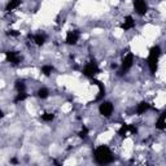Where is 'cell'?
<instances>
[{"label":"cell","mask_w":166,"mask_h":166,"mask_svg":"<svg viewBox=\"0 0 166 166\" xmlns=\"http://www.w3.org/2000/svg\"><path fill=\"white\" fill-rule=\"evenodd\" d=\"M97 73H100V69H99V66H97V64L93 62V61L88 62V64L83 68V75L88 77V78H93Z\"/></svg>","instance_id":"3"},{"label":"cell","mask_w":166,"mask_h":166,"mask_svg":"<svg viewBox=\"0 0 166 166\" xmlns=\"http://www.w3.org/2000/svg\"><path fill=\"white\" fill-rule=\"evenodd\" d=\"M53 118H55V114H52V113H46L42 115V119L44 122H51V121H53Z\"/></svg>","instance_id":"20"},{"label":"cell","mask_w":166,"mask_h":166,"mask_svg":"<svg viewBox=\"0 0 166 166\" xmlns=\"http://www.w3.org/2000/svg\"><path fill=\"white\" fill-rule=\"evenodd\" d=\"M114 157L110 152V149L108 148L106 146H100L95 149V161L99 165H106L113 162Z\"/></svg>","instance_id":"1"},{"label":"cell","mask_w":166,"mask_h":166,"mask_svg":"<svg viewBox=\"0 0 166 166\" xmlns=\"http://www.w3.org/2000/svg\"><path fill=\"white\" fill-rule=\"evenodd\" d=\"M87 134H88V128L86 126H82V130H81V132L78 134V136L81 139H86V138H87Z\"/></svg>","instance_id":"21"},{"label":"cell","mask_w":166,"mask_h":166,"mask_svg":"<svg viewBox=\"0 0 166 166\" xmlns=\"http://www.w3.org/2000/svg\"><path fill=\"white\" fill-rule=\"evenodd\" d=\"M48 95H49V92H48L47 88H40V90L38 91V96H39L40 99H47Z\"/></svg>","instance_id":"19"},{"label":"cell","mask_w":166,"mask_h":166,"mask_svg":"<svg viewBox=\"0 0 166 166\" xmlns=\"http://www.w3.org/2000/svg\"><path fill=\"white\" fill-rule=\"evenodd\" d=\"M149 108H150V105H149L148 103L141 101V103L138 105V108H136V113H138V114H144L147 110H149Z\"/></svg>","instance_id":"11"},{"label":"cell","mask_w":166,"mask_h":166,"mask_svg":"<svg viewBox=\"0 0 166 166\" xmlns=\"http://www.w3.org/2000/svg\"><path fill=\"white\" fill-rule=\"evenodd\" d=\"M5 57H7V60H8L11 64H13V65H18L21 62V56L16 51H8V52H5Z\"/></svg>","instance_id":"7"},{"label":"cell","mask_w":166,"mask_h":166,"mask_svg":"<svg viewBox=\"0 0 166 166\" xmlns=\"http://www.w3.org/2000/svg\"><path fill=\"white\" fill-rule=\"evenodd\" d=\"M135 26V21H134V18L131 17V16H127L126 18H125V22L122 24V30H125V31H127V30H130V29H132Z\"/></svg>","instance_id":"10"},{"label":"cell","mask_w":166,"mask_h":166,"mask_svg":"<svg viewBox=\"0 0 166 166\" xmlns=\"http://www.w3.org/2000/svg\"><path fill=\"white\" fill-rule=\"evenodd\" d=\"M92 83L96 84L99 87V95L96 96V101H99V100H101L104 97V95H105V87H104V84L101 82L97 81V79H95V78H92Z\"/></svg>","instance_id":"9"},{"label":"cell","mask_w":166,"mask_h":166,"mask_svg":"<svg viewBox=\"0 0 166 166\" xmlns=\"http://www.w3.org/2000/svg\"><path fill=\"white\" fill-rule=\"evenodd\" d=\"M132 62H134V55L132 53H128L125 59H123V61H122V68H121V70L118 71V74L119 75H123L126 71L132 66Z\"/></svg>","instance_id":"4"},{"label":"cell","mask_w":166,"mask_h":166,"mask_svg":"<svg viewBox=\"0 0 166 166\" xmlns=\"http://www.w3.org/2000/svg\"><path fill=\"white\" fill-rule=\"evenodd\" d=\"M8 35H12V37H18L20 33H18L17 30H9V31H8Z\"/></svg>","instance_id":"23"},{"label":"cell","mask_w":166,"mask_h":166,"mask_svg":"<svg viewBox=\"0 0 166 166\" xmlns=\"http://www.w3.org/2000/svg\"><path fill=\"white\" fill-rule=\"evenodd\" d=\"M14 88H16L18 92H25L26 86H25L24 81H16V83H14Z\"/></svg>","instance_id":"15"},{"label":"cell","mask_w":166,"mask_h":166,"mask_svg":"<svg viewBox=\"0 0 166 166\" xmlns=\"http://www.w3.org/2000/svg\"><path fill=\"white\" fill-rule=\"evenodd\" d=\"M27 99V93H25V92H18L17 93V96L14 97V103H20V101H24V100H26Z\"/></svg>","instance_id":"17"},{"label":"cell","mask_w":166,"mask_h":166,"mask_svg":"<svg viewBox=\"0 0 166 166\" xmlns=\"http://www.w3.org/2000/svg\"><path fill=\"white\" fill-rule=\"evenodd\" d=\"M78 38H79V33H78L77 30H74V31H68L65 42H66L68 44H70V46H75L77 42H78Z\"/></svg>","instance_id":"8"},{"label":"cell","mask_w":166,"mask_h":166,"mask_svg":"<svg viewBox=\"0 0 166 166\" xmlns=\"http://www.w3.org/2000/svg\"><path fill=\"white\" fill-rule=\"evenodd\" d=\"M156 128H158V130H165L166 128V118H164L162 115H160V118L157 119Z\"/></svg>","instance_id":"14"},{"label":"cell","mask_w":166,"mask_h":166,"mask_svg":"<svg viewBox=\"0 0 166 166\" xmlns=\"http://www.w3.org/2000/svg\"><path fill=\"white\" fill-rule=\"evenodd\" d=\"M127 131H128V125L123 123V125L121 126V128L118 130V135L121 136V138H125L126 134H127Z\"/></svg>","instance_id":"18"},{"label":"cell","mask_w":166,"mask_h":166,"mask_svg":"<svg viewBox=\"0 0 166 166\" xmlns=\"http://www.w3.org/2000/svg\"><path fill=\"white\" fill-rule=\"evenodd\" d=\"M99 112L103 117H110L113 113V104L110 101H103L99 106Z\"/></svg>","instance_id":"6"},{"label":"cell","mask_w":166,"mask_h":166,"mask_svg":"<svg viewBox=\"0 0 166 166\" xmlns=\"http://www.w3.org/2000/svg\"><path fill=\"white\" fill-rule=\"evenodd\" d=\"M161 115H162V117H164V118H166V110H165V112H164V113H162Z\"/></svg>","instance_id":"25"},{"label":"cell","mask_w":166,"mask_h":166,"mask_svg":"<svg viewBox=\"0 0 166 166\" xmlns=\"http://www.w3.org/2000/svg\"><path fill=\"white\" fill-rule=\"evenodd\" d=\"M52 71H53V66H51V65H44V66H42V73L46 77L51 75Z\"/></svg>","instance_id":"16"},{"label":"cell","mask_w":166,"mask_h":166,"mask_svg":"<svg viewBox=\"0 0 166 166\" xmlns=\"http://www.w3.org/2000/svg\"><path fill=\"white\" fill-rule=\"evenodd\" d=\"M11 162H12V164H17L18 161H17V158H12V160H11Z\"/></svg>","instance_id":"24"},{"label":"cell","mask_w":166,"mask_h":166,"mask_svg":"<svg viewBox=\"0 0 166 166\" xmlns=\"http://www.w3.org/2000/svg\"><path fill=\"white\" fill-rule=\"evenodd\" d=\"M128 131L132 132V134H136V132H138V128H136L134 125H128Z\"/></svg>","instance_id":"22"},{"label":"cell","mask_w":166,"mask_h":166,"mask_svg":"<svg viewBox=\"0 0 166 166\" xmlns=\"http://www.w3.org/2000/svg\"><path fill=\"white\" fill-rule=\"evenodd\" d=\"M134 8L139 16H144L148 12V4L146 0H134Z\"/></svg>","instance_id":"5"},{"label":"cell","mask_w":166,"mask_h":166,"mask_svg":"<svg viewBox=\"0 0 166 166\" xmlns=\"http://www.w3.org/2000/svg\"><path fill=\"white\" fill-rule=\"evenodd\" d=\"M34 42H35V44L37 46H43L46 43V37L44 35H42V34H37L35 37H33Z\"/></svg>","instance_id":"13"},{"label":"cell","mask_w":166,"mask_h":166,"mask_svg":"<svg viewBox=\"0 0 166 166\" xmlns=\"http://www.w3.org/2000/svg\"><path fill=\"white\" fill-rule=\"evenodd\" d=\"M20 4H21V0H11V2L7 4V7H5V11L7 12H11L13 9H16Z\"/></svg>","instance_id":"12"},{"label":"cell","mask_w":166,"mask_h":166,"mask_svg":"<svg viewBox=\"0 0 166 166\" xmlns=\"http://www.w3.org/2000/svg\"><path fill=\"white\" fill-rule=\"evenodd\" d=\"M161 55V48L158 46H153L149 49V55H148V66L150 73L155 74L157 71V64H158V57Z\"/></svg>","instance_id":"2"}]
</instances>
